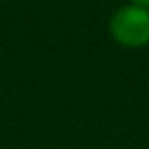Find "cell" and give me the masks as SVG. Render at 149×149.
Returning <instances> with one entry per match:
<instances>
[{
	"label": "cell",
	"instance_id": "cell-1",
	"mask_svg": "<svg viewBox=\"0 0 149 149\" xmlns=\"http://www.w3.org/2000/svg\"><path fill=\"white\" fill-rule=\"evenodd\" d=\"M109 33L119 44L142 47L149 42V9L140 5H126L114 12Z\"/></svg>",
	"mask_w": 149,
	"mask_h": 149
},
{
	"label": "cell",
	"instance_id": "cell-2",
	"mask_svg": "<svg viewBox=\"0 0 149 149\" xmlns=\"http://www.w3.org/2000/svg\"><path fill=\"white\" fill-rule=\"evenodd\" d=\"M135 5H140V7H147V9H149V0H135Z\"/></svg>",
	"mask_w": 149,
	"mask_h": 149
}]
</instances>
